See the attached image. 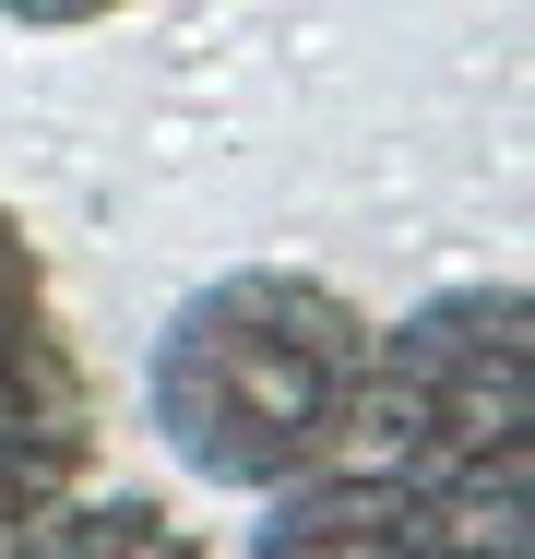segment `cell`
Here are the masks:
<instances>
[{
    "label": "cell",
    "instance_id": "6da1fadb",
    "mask_svg": "<svg viewBox=\"0 0 535 559\" xmlns=\"http://www.w3.org/2000/svg\"><path fill=\"white\" fill-rule=\"evenodd\" d=\"M369 345L381 322L298 262H226L203 274L167 334L143 357V405L155 441L179 452L203 488L274 500L321 464H345L369 429Z\"/></svg>",
    "mask_w": 535,
    "mask_h": 559
},
{
    "label": "cell",
    "instance_id": "5b68a950",
    "mask_svg": "<svg viewBox=\"0 0 535 559\" xmlns=\"http://www.w3.org/2000/svg\"><path fill=\"white\" fill-rule=\"evenodd\" d=\"M0 559H214V548H203V524H179L155 488H72L24 536H0Z\"/></svg>",
    "mask_w": 535,
    "mask_h": 559
},
{
    "label": "cell",
    "instance_id": "3957f363",
    "mask_svg": "<svg viewBox=\"0 0 535 559\" xmlns=\"http://www.w3.org/2000/svg\"><path fill=\"white\" fill-rule=\"evenodd\" d=\"M96 381L60 322H36L24 345H0V536H24L48 500L96 488Z\"/></svg>",
    "mask_w": 535,
    "mask_h": 559
},
{
    "label": "cell",
    "instance_id": "52a82bcc",
    "mask_svg": "<svg viewBox=\"0 0 535 559\" xmlns=\"http://www.w3.org/2000/svg\"><path fill=\"white\" fill-rule=\"evenodd\" d=\"M107 12H131V0H0L12 36H84V24H107Z\"/></svg>",
    "mask_w": 535,
    "mask_h": 559
},
{
    "label": "cell",
    "instance_id": "277c9868",
    "mask_svg": "<svg viewBox=\"0 0 535 559\" xmlns=\"http://www.w3.org/2000/svg\"><path fill=\"white\" fill-rule=\"evenodd\" d=\"M238 559H476V548L452 536V512L417 500L393 464H357L345 452V464H321L298 488H274Z\"/></svg>",
    "mask_w": 535,
    "mask_h": 559
},
{
    "label": "cell",
    "instance_id": "7a4b0ae2",
    "mask_svg": "<svg viewBox=\"0 0 535 559\" xmlns=\"http://www.w3.org/2000/svg\"><path fill=\"white\" fill-rule=\"evenodd\" d=\"M369 464L452 512L476 559H524L535 452V310L524 286H440L369 345Z\"/></svg>",
    "mask_w": 535,
    "mask_h": 559
},
{
    "label": "cell",
    "instance_id": "8992f818",
    "mask_svg": "<svg viewBox=\"0 0 535 559\" xmlns=\"http://www.w3.org/2000/svg\"><path fill=\"white\" fill-rule=\"evenodd\" d=\"M36 322H60V298H48V250H36V226L0 203V345H24Z\"/></svg>",
    "mask_w": 535,
    "mask_h": 559
}]
</instances>
